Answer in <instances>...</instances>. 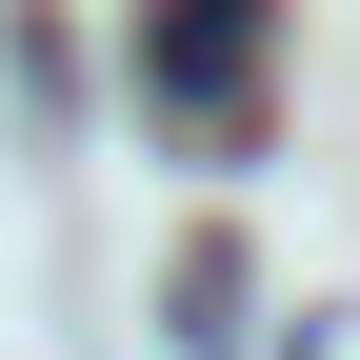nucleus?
<instances>
[{"instance_id":"obj_1","label":"nucleus","mask_w":360,"mask_h":360,"mask_svg":"<svg viewBox=\"0 0 360 360\" xmlns=\"http://www.w3.org/2000/svg\"><path fill=\"white\" fill-rule=\"evenodd\" d=\"M260 80H281V20H260V0H160V40H141V101H160V141H180V160L260 141Z\"/></svg>"}]
</instances>
